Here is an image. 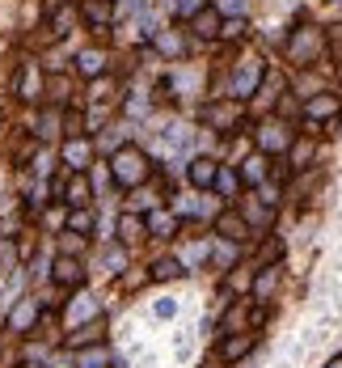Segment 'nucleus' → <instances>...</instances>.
<instances>
[{
  "label": "nucleus",
  "instance_id": "f257e3e1",
  "mask_svg": "<svg viewBox=\"0 0 342 368\" xmlns=\"http://www.w3.org/2000/svg\"><path fill=\"white\" fill-rule=\"evenodd\" d=\"M110 174L118 186H140L148 178V157L135 148V144H123L114 157H110Z\"/></svg>",
  "mask_w": 342,
  "mask_h": 368
},
{
  "label": "nucleus",
  "instance_id": "f03ea898",
  "mask_svg": "<svg viewBox=\"0 0 342 368\" xmlns=\"http://www.w3.org/2000/svg\"><path fill=\"white\" fill-rule=\"evenodd\" d=\"M38 318H42V305H38V301H17V305L8 309V331H13V335H30V331L38 326Z\"/></svg>",
  "mask_w": 342,
  "mask_h": 368
},
{
  "label": "nucleus",
  "instance_id": "7ed1b4c3",
  "mask_svg": "<svg viewBox=\"0 0 342 368\" xmlns=\"http://www.w3.org/2000/svg\"><path fill=\"white\" fill-rule=\"evenodd\" d=\"M89 161H93V144H89L85 136H68V140H63V165H68L72 174H85Z\"/></svg>",
  "mask_w": 342,
  "mask_h": 368
},
{
  "label": "nucleus",
  "instance_id": "20e7f679",
  "mask_svg": "<svg viewBox=\"0 0 342 368\" xmlns=\"http://www.w3.org/2000/svg\"><path fill=\"white\" fill-rule=\"evenodd\" d=\"M288 51H292V59H296V64H309V59H313V55L322 51V34H317L313 25H309V30H296V34H292V47H288Z\"/></svg>",
  "mask_w": 342,
  "mask_h": 368
},
{
  "label": "nucleus",
  "instance_id": "39448f33",
  "mask_svg": "<svg viewBox=\"0 0 342 368\" xmlns=\"http://www.w3.org/2000/svg\"><path fill=\"white\" fill-rule=\"evenodd\" d=\"M17 97L21 102H38L42 97V76H38V64L34 59H25L21 72H17Z\"/></svg>",
  "mask_w": 342,
  "mask_h": 368
},
{
  "label": "nucleus",
  "instance_id": "423d86ee",
  "mask_svg": "<svg viewBox=\"0 0 342 368\" xmlns=\"http://www.w3.org/2000/svg\"><path fill=\"white\" fill-rule=\"evenodd\" d=\"M51 280L59 284V288H80L85 284V267L76 263V259H55V267H51Z\"/></svg>",
  "mask_w": 342,
  "mask_h": 368
},
{
  "label": "nucleus",
  "instance_id": "0eeeda50",
  "mask_svg": "<svg viewBox=\"0 0 342 368\" xmlns=\"http://www.w3.org/2000/svg\"><path fill=\"white\" fill-rule=\"evenodd\" d=\"M102 339H106V318H93V322H85V326H76V331L68 335V348H72V352H80V348L102 343Z\"/></svg>",
  "mask_w": 342,
  "mask_h": 368
},
{
  "label": "nucleus",
  "instance_id": "6e6552de",
  "mask_svg": "<svg viewBox=\"0 0 342 368\" xmlns=\"http://www.w3.org/2000/svg\"><path fill=\"white\" fill-rule=\"evenodd\" d=\"M76 72L89 76V81H97V76L106 72V51H102V47H85V51L76 55Z\"/></svg>",
  "mask_w": 342,
  "mask_h": 368
},
{
  "label": "nucleus",
  "instance_id": "1a4fd4ad",
  "mask_svg": "<svg viewBox=\"0 0 342 368\" xmlns=\"http://www.w3.org/2000/svg\"><path fill=\"white\" fill-rule=\"evenodd\" d=\"M254 352V335H228L224 343H220V360L224 364H237V360H245Z\"/></svg>",
  "mask_w": 342,
  "mask_h": 368
},
{
  "label": "nucleus",
  "instance_id": "9d476101",
  "mask_svg": "<svg viewBox=\"0 0 342 368\" xmlns=\"http://www.w3.org/2000/svg\"><path fill=\"white\" fill-rule=\"evenodd\" d=\"M216 229L224 233V242H245V237H250V225H245V216H237V212H220Z\"/></svg>",
  "mask_w": 342,
  "mask_h": 368
},
{
  "label": "nucleus",
  "instance_id": "9b49d317",
  "mask_svg": "<svg viewBox=\"0 0 342 368\" xmlns=\"http://www.w3.org/2000/svg\"><path fill=\"white\" fill-rule=\"evenodd\" d=\"M258 81H262V59H254V64H245V68L237 72L233 93H237V97H245V93H254V89H258Z\"/></svg>",
  "mask_w": 342,
  "mask_h": 368
},
{
  "label": "nucleus",
  "instance_id": "f8f14e48",
  "mask_svg": "<svg viewBox=\"0 0 342 368\" xmlns=\"http://www.w3.org/2000/svg\"><path fill=\"white\" fill-rule=\"evenodd\" d=\"M190 25H195V34H199V38H216V34L224 30V21H220V13H216V8L195 13V17H190Z\"/></svg>",
  "mask_w": 342,
  "mask_h": 368
},
{
  "label": "nucleus",
  "instance_id": "ddd939ff",
  "mask_svg": "<svg viewBox=\"0 0 342 368\" xmlns=\"http://www.w3.org/2000/svg\"><path fill=\"white\" fill-rule=\"evenodd\" d=\"M186 174H190V182H195V186H216V174H220V170H216V161H212V157H195Z\"/></svg>",
  "mask_w": 342,
  "mask_h": 368
},
{
  "label": "nucleus",
  "instance_id": "4468645a",
  "mask_svg": "<svg viewBox=\"0 0 342 368\" xmlns=\"http://www.w3.org/2000/svg\"><path fill=\"white\" fill-rule=\"evenodd\" d=\"M80 13H85V21H93L97 30H106V21L114 17L110 0H85V4H80Z\"/></svg>",
  "mask_w": 342,
  "mask_h": 368
},
{
  "label": "nucleus",
  "instance_id": "2eb2a0df",
  "mask_svg": "<svg viewBox=\"0 0 342 368\" xmlns=\"http://www.w3.org/2000/svg\"><path fill=\"white\" fill-rule=\"evenodd\" d=\"M267 157L262 153H254V157H245V165H241V182H250V186H258L262 178H267Z\"/></svg>",
  "mask_w": 342,
  "mask_h": 368
},
{
  "label": "nucleus",
  "instance_id": "dca6fc26",
  "mask_svg": "<svg viewBox=\"0 0 342 368\" xmlns=\"http://www.w3.org/2000/svg\"><path fill=\"white\" fill-rule=\"evenodd\" d=\"M144 225H148L152 237H173V233H178V216H169V212H152Z\"/></svg>",
  "mask_w": 342,
  "mask_h": 368
},
{
  "label": "nucleus",
  "instance_id": "f3484780",
  "mask_svg": "<svg viewBox=\"0 0 342 368\" xmlns=\"http://www.w3.org/2000/svg\"><path fill=\"white\" fill-rule=\"evenodd\" d=\"M89 318H102V314H97V301L80 292V297L68 305V322H89Z\"/></svg>",
  "mask_w": 342,
  "mask_h": 368
},
{
  "label": "nucleus",
  "instance_id": "a211bd4d",
  "mask_svg": "<svg viewBox=\"0 0 342 368\" xmlns=\"http://www.w3.org/2000/svg\"><path fill=\"white\" fill-rule=\"evenodd\" d=\"M63 199H68L72 208H85V203H89V182H85V174H72V182L63 186Z\"/></svg>",
  "mask_w": 342,
  "mask_h": 368
},
{
  "label": "nucleus",
  "instance_id": "6ab92c4d",
  "mask_svg": "<svg viewBox=\"0 0 342 368\" xmlns=\"http://www.w3.org/2000/svg\"><path fill=\"white\" fill-rule=\"evenodd\" d=\"M207 123H216V127H241V110H233V106H212L207 110Z\"/></svg>",
  "mask_w": 342,
  "mask_h": 368
},
{
  "label": "nucleus",
  "instance_id": "aec40b11",
  "mask_svg": "<svg viewBox=\"0 0 342 368\" xmlns=\"http://www.w3.org/2000/svg\"><path fill=\"white\" fill-rule=\"evenodd\" d=\"M144 233H148V225H144L140 216H131V212H127V216L118 220V242H140Z\"/></svg>",
  "mask_w": 342,
  "mask_h": 368
},
{
  "label": "nucleus",
  "instance_id": "412c9836",
  "mask_svg": "<svg viewBox=\"0 0 342 368\" xmlns=\"http://www.w3.org/2000/svg\"><path fill=\"white\" fill-rule=\"evenodd\" d=\"M106 360H110V356H106V348H102V343L80 348V352H76V368H106Z\"/></svg>",
  "mask_w": 342,
  "mask_h": 368
},
{
  "label": "nucleus",
  "instance_id": "4be33fe9",
  "mask_svg": "<svg viewBox=\"0 0 342 368\" xmlns=\"http://www.w3.org/2000/svg\"><path fill=\"white\" fill-rule=\"evenodd\" d=\"M152 38H157V51H165V55H182V51H186L178 30H157Z\"/></svg>",
  "mask_w": 342,
  "mask_h": 368
},
{
  "label": "nucleus",
  "instance_id": "5701e85b",
  "mask_svg": "<svg viewBox=\"0 0 342 368\" xmlns=\"http://www.w3.org/2000/svg\"><path fill=\"white\" fill-rule=\"evenodd\" d=\"M68 233L89 237V233H93V212H89V208H72V216H68Z\"/></svg>",
  "mask_w": 342,
  "mask_h": 368
},
{
  "label": "nucleus",
  "instance_id": "b1692460",
  "mask_svg": "<svg viewBox=\"0 0 342 368\" xmlns=\"http://www.w3.org/2000/svg\"><path fill=\"white\" fill-rule=\"evenodd\" d=\"M334 114H338V97H326L322 93V97L309 102V119H334Z\"/></svg>",
  "mask_w": 342,
  "mask_h": 368
},
{
  "label": "nucleus",
  "instance_id": "393cba45",
  "mask_svg": "<svg viewBox=\"0 0 342 368\" xmlns=\"http://www.w3.org/2000/svg\"><path fill=\"white\" fill-rule=\"evenodd\" d=\"M182 271H186V267H182V263H178V259H157V263H152V271H148V275H152V280H178V275H182Z\"/></svg>",
  "mask_w": 342,
  "mask_h": 368
},
{
  "label": "nucleus",
  "instance_id": "a878e982",
  "mask_svg": "<svg viewBox=\"0 0 342 368\" xmlns=\"http://www.w3.org/2000/svg\"><path fill=\"white\" fill-rule=\"evenodd\" d=\"M212 259H216V267H237V242H216V250H212Z\"/></svg>",
  "mask_w": 342,
  "mask_h": 368
},
{
  "label": "nucleus",
  "instance_id": "bb28decb",
  "mask_svg": "<svg viewBox=\"0 0 342 368\" xmlns=\"http://www.w3.org/2000/svg\"><path fill=\"white\" fill-rule=\"evenodd\" d=\"M102 267H106L110 275H118V271L127 267V254H123V246H106V250H102Z\"/></svg>",
  "mask_w": 342,
  "mask_h": 368
},
{
  "label": "nucleus",
  "instance_id": "cd10ccee",
  "mask_svg": "<svg viewBox=\"0 0 342 368\" xmlns=\"http://www.w3.org/2000/svg\"><path fill=\"white\" fill-rule=\"evenodd\" d=\"M258 140H262V148H283V144H288V136H283V127H279V123H271Z\"/></svg>",
  "mask_w": 342,
  "mask_h": 368
},
{
  "label": "nucleus",
  "instance_id": "c85d7f7f",
  "mask_svg": "<svg viewBox=\"0 0 342 368\" xmlns=\"http://www.w3.org/2000/svg\"><path fill=\"white\" fill-rule=\"evenodd\" d=\"M216 186H220L224 195H237V186H241V174H233V170H220V174H216Z\"/></svg>",
  "mask_w": 342,
  "mask_h": 368
},
{
  "label": "nucleus",
  "instance_id": "c756f323",
  "mask_svg": "<svg viewBox=\"0 0 342 368\" xmlns=\"http://www.w3.org/2000/svg\"><path fill=\"white\" fill-rule=\"evenodd\" d=\"M275 280H279V267H262V275H258V284H254V292H258V297H267V292L275 288Z\"/></svg>",
  "mask_w": 342,
  "mask_h": 368
},
{
  "label": "nucleus",
  "instance_id": "7c9ffc66",
  "mask_svg": "<svg viewBox=\"0 0 342 368\" xmlns=\"http://www.w3.org/2000/svg\"><path fill=\"white\" fill-rule=\"evenodd\" d=\"M309 161H313V144H309V140H300V144L292 148V165H296V170H305Z\"/></svg>",
  "mask_w": 342,
  "mask_h": 368
},
{
  "label": "nucleus",
  "instance_id": "2f4dec72",
  "mask_svg": "<svg viewBox=\"0 0 342 368\" xmlns=\"http://www.w3.org/2000/svg\"><path fill=\"white\" fill-rule=\"evenodd\" d=\"M173 8H178L182 17H195V13H203L207 4H203V0H173Z\"/></svg>",
  "mask_w": 342,
  "mask_h": 368
},
{
  "label": "nucleus",
  "instance_id": "473e14b6",
  "mask_svg": "<svg viewBox=\"0 0 342 368\" xmlns=\"http://www.w3.org/2000/svg\"><path fill=\"white\" fill-rule=\"evenodd\" d=\"M17 263V246L13 242H0V267H13Z\"/></svg>",
  "mask_w": 342,
  "mask_h": 368
},
{
  "label": "nucleus",
  "instance_id": "72a5a7b5",
  "mask_svg": "<svg viewBox=\"0 0 342 368\" xmlns=\"http://www.w3.org/2000/svg\"><path fill=\"white\" fill-rule=\"evenodd\" d=\"M220 34H228V38H245V21H241V17H233V21H228Z\"/></svg>",
  "mask_w": 342,
  "mask_h": 368
},
{
  "label": "nucleus",
  "instance_id": "f704fd0d",
  "mask_svg": "<svg viewBox=\"0 0 342 368\" xmlns=\"http://www.w3.org/2000/svg\"><path fill=\"white\" fill-rule=\"evenodd\" d=\"M245 8V0H216V13L224 17V13H241Z\"/></svg>",
  "mask_w": 342,
  "mask_h": 368
},
{
  "label": "nucleus",
  "instance_id": "c9c22d12",
  "mask_svg": "<svg viewBox=\"0 0 342 368\" xmlns=\"http://www.w3.org/2000/svg\"><path fill=\"white\" fill-rule=\"evenodd\" d=\"M173 314H178V305H173L169 297H165V301H157V318H173Z\"/></svg>",
  "mask_w": 342,
  "mask_h": 368
},
{
  "label": "nucleus",
  "instance_id": "e433bc0d",
  "mask_svg": "<svg viewBox=\"0 0 342 368\" xmlns=\"http://www.w3.org/2000/svg\"><path fill=\"white\" fill-rule=\"evenodd\" d=\"M63 127H68V136H80V127H85V123H80V114H68V119H63Z\"/></svg>",
  "mask_w": 342,
  "mask_h": 368
},
{
  "label": "nucleus",
  "instance_id": "4c0bfd02",
  "mask_svg": "<svg viewBox=\"0 0 342 368\" xmlns=\"http://www.w3.org/2000/svg\"><path fill=\"white\" fill-rule=\"evenodd\" d=\"M51 127H59V119H55V114H47V119L38 123V136H51Z\"/></svg>",
  "mask_w": 342,
  "mask_h": 368
},
{
  "label": "nucleus",
  "instance_id": "58836bf2",
  "mask_svg": "<svg viewBox=\"0 0 342 368\" xmlns=\"http://www.w3.org/2000/svg\"><path fill=\"white\" fill-rule=\"evenodd\" d=\"M207 259V246H195V250H186V263H203Z\"/></svg>",
  "mask_w": 342,
  "mask_h": 368
},
{
  "label": "nucleus",
  "instance_id": "ea45409f",
  "mask_svg": "<svg viewBox=\"0 0 342 368\" xmlns=\"http://www.w3.org/2000/svg\"><path fill=\"white\" fill-rule=\"evenodd\" d=\"M59 8H68V0H47V4H42V13H47V17H55Z\"/></svg>",
  "mask_w": 342,
  "mask_h": 368
},
{
  "label": "nucleus",
  "instance_id": "a19ab883",
  "mask_svg": "<svg viewBox=\"0 0 342 368\" xmlns=\"http://www.w3.org/2000/svg\"><path fill=\"white\" fill-rule=\"evenodd\" d=\"M326 368H342V356H334V360H330V364H326Z\"/></svg>",
  "mask_w": 342,
  "mask_h": 368
}]
</instances>
